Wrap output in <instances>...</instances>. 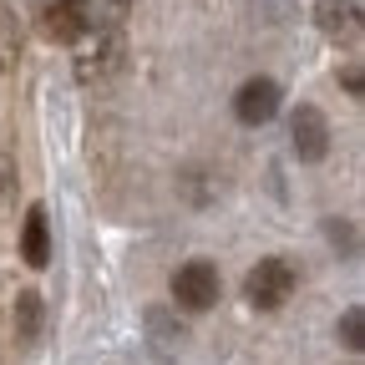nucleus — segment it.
I'll return each instance as SVG.
<instances>
[{
	"mask_svg": "<svg viewBox=\"0 0 365 365\" xmlns=\"http://www.w3.org/2000/svg\"><path fill=\"white\" fill-rule=\"evenodd\" d=\"M299 289V269L284 259V254H269V259H259L249 274H244V299L254 304V309H264V314H274V309H284V299Z\"/></svg>",
	"mask_w": 365,
	"mask_h": 365,
	"instance_id": "1",
	"label": "nucleus"
},
{
	"mask_svg": "<svg viewBox=\"0 0 365 365\" xmlns=\"http://www.w3.org/2000/svg\"><path fill=\"white\" fill-rule=\"evenodd\" d=\"M97 16H91V0H36V31L51 46H76Z\"/></svg>",
	"mask_w": 365,
	"mask_h": 365,
	"instance_id": "2",
	"label": "nucleus"
},
{
	"mask_svg": "<svg viewBox=\"0 0 365 365\" xmlns=\"http://www.w3.org/2000/svg\"><path fill=\"white\" fill-rule=\"evenodd\" d=\"M86 36H91V46L76 56V76H81V81H107V76H117V71L127 66V41H122V31H117V26H91Z\"/></svg>",
	"mask_w": 365,
	"mask_h": 365,
	"instance_id": "3",
	"label": "nucleus"
},
{
	"mask_svg": "<svg viewBox=\"0 0 365 365\" xmlns=\"http://www.w3.org/2000/svg\"><path fill=\"white\" fill-rule=\"evenodd\" d=\"M218 289H223V279H218V269L208 264V259H188V264H178V274H173V299L182 304V309H213L218 304Z\"/></svg>",
	"mask_w": 365,
	"mask_h": 365,
	"instance_id": "4",
	"label": "nucleus"
},
{
	"mask_svg": "<svg viewBox=\"0 0 365 365\" xmlns=\"http://www.w3.org/2000/svg\"><path fill=\"white\" fill-rule=\"evenodd\" d=\"M289 148H294L299 163H325V158H330V122H325V112H319V107L299 102V107L289 112Z\"/></svg>",
	"mask_w": 365,
	"mask_h": 365,
	"instance_id": "5",
	"label": "nucleus"
},
{
	"mask_svg": "<svg viewBox=\"0 0 365 365\" xmlns=\"http://www.w3.org/2000/svg\"><path fill=\"white\" fill-rule=\"evenodd\" d=\"M279 107H284V86L274 81V76H249V81L234 91V117H239L244 127L274 122V117H279Z\"/></svg>",
	"mask_w": 365,
	"mask_h": 365,
	"instance_id": "6",
	"label": "nucleus"
},
{
	"mask_svg": "<svg viewBox=\"0 0 365 365\" xmlns=\"http://www.w3.org/2000/svg\"><path fill=\"white\" fill-rule=\"evenodd\" d=\"M314 26L335 46H360V36H365V21H360L355 0H319V6H314Z\"/></svg>",
	"mask_w": 365,
	"mask_h": 365,
	"instance_id": "7",
	"label": "nucleus"
},
{
	"mask_svg": "<svg viewBox=\"0 0 365 365\" xmlns=\"http://www.w3.org/2000/svg\"><path fill=\"white\" fill-rule=\"evenodd\" d=\"M21 259L31 269H46L51 264V213H46L41 203H31L26 213V228H21Z\"/></svg>",
	"mask_w": 365,
	"mask_h": 365,
	"instance_id": "8",
	"label": "nucleus"
},
{
	"mask_svg": "<svg viewBox=\"0 0 365 365\" xmlns=\"http://www.w3.org/2000/svg\"><path fill=\"white\" fill-rule=\"evenodd\" d=\"M36 335H41V294L36 289H21L16 294V340L31 345Z\"/></svg>",
	"mask_w": 365,
	"mask_h": 365,
	"instance_id": "9",
	"label": "nucleus"
},
{
	"mask_svg": "<svg viewBox=\"0 0 365 365\" xmlns=\"http://www.w3.org/2000/svg\"><path fill=\"white\" fill-rule=\"evenodd\" d=\"M21 61V21L11 16V6H0V76L16 71Z\"/></svg>",
	"mask_w": 365,
	"mask_h": 365,
	"instance_id": "10",
	"label": "nucleus"
},
{
	"mask_svg": "<svg viewBox=\"0 0 365 365\" xmlns=\"http://www.w3.org/2000/svg\"><path fill=\"white\" fill-rule=\"evenodd\" d=\"M335 335H340V345H345V350H365V314H360V304H350V309L340 314Z\"/></svg>",
	"mask_w": 365,
	"mask_h": 365,
	"instance_id": "11",
	"label": "nucleus"
},
{
	"mask_svg": "<svg viewBox=\"0 0 365 365\" xmlns=\"http://www.w3.org/2000/svg\"><path fill=\"white\" fill-rule=\"evenodd\" d=\"M148 330L158 335V345H182V340H188V335H182V325H173L163 309H153V314H148Z\"/></svg>",
	"mask_w": 365,
	"mask_h": 365,
	"instance_id": "12",
	"label": "nucleus"
},
{
	"mask_svg": "<svg viewBox=\"0 0 365 365\" xmlns=\"http://www.w3.org/2000/svg\"><path fill=\"white\" fill-rule=\"evenodd\" d=\"M325 234H330V244H335L345 259H355V228H350L345 218H325Z\"/></svg>",
	"mask_w": 365,
	"mask_h": 365,
	"instance_id": "13",
	"label": "nucleus"
},
{
	"mask_svg": "<svg viewBox=\"0 0 365 365\" xmlns=\"http://www.w3.org/2000/svg\"><path fill=\"white\" fill-rule=\"evenodd\" d=\"M340 86L350 91V97H365V76H360V61H345V66H340Z\"/></svg>",
	"mask_w": 365,
	"mask_h": 365,
	"instance_id": "14",
	"label": "nucleus"
},
{
	"mask_svg": "<svg viewBox=\"0 0 365 365\" xmlns=\"http://www.w3.org/2000/svg\"><path fill=\"white\" fill-rule=\"evenodd\" d=\"M127 6H132V0H91V16L112 11V21H122V16H127Z\"/></svg>",
	"mask_w": 365,
	"mask_h": 365,
	"instance_id": "15",
	"label": "nucleus"
},
{
	"mask_svg": "<svg viewBox=\"0 0 365 365\" xmlns=\"http://www.w3.org/2000/svg\"><path fill=\"white\" fill-rule=\"evenodd\" d=\"M11 182H16V178H11V163L0 158V188H11Z\"/></svg>",
	"mask_w": 365,
	"mask_h": 365,
	"instance_id": "16",
	"label": "nucleus"
}]
</instances>
